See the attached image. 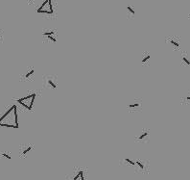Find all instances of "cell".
I'll return each mask as SVG.
<instances>
[{
    "instance_id": "obj_17",
    "label": "cell",
    "mask_w": 190,
    "mask_h": 180,
    "mask_svg": "<svg viewBox=\"0 0 190 180\" xmlns=\"http://www.w3.org/2000/svg\"><path fill=\"white\" fill-rule=\"evenodd\" d=\"M136 164H137V165H138V166H139V168H140V169H142V170L144 169V166H143V165H142V164H141L140 162H136Z\"/></svg>"
},
{
    "instance_id": "obj_14",
    "label": "cell",
    "mask_w": 190,
    "mask_h": 180,
    "mask_svg": "<svg viewBox=\"0 0 190 180\" xmlns=\"http://www.w3.org/2000/svg\"><path fill=\"white\" fill-rule=\"evenodd\" d=\"M48 84L52 86V88H54V89L56 88V84H55L54 82H52L51 80H48Z\"/></svg>"
},
{
    "instance_id": "obj_19",
    "label": "cell",
    "mask_w": 190,
    "mask_h": 180,
    "mask_svg": "<svg viewBox=\"0 0 190 180\" xmlns=\"http://www.w3.org/2000/svg\"><path fill=\"white\" fill-rule=\"evenodd\" d=\"M186 100H187V101H189V100H190V96H189L186 97Z\"/></svg>"
},
{
    "instance_id": "obj_1",
    "label": "cell",
    "mask_w": 190,
    "mask_h": 180,
    "mask_svg": "<svg viewBox=\"0 0 190 180\" xmlns=\"http://www.w3.org/2000/svg\"><path fill=\"white\" fill-rule=\"evenodd\" d=\"M38 14H44V15H53L54 9L52 0H44L43 3L41 5V7L37 10Z\"/></svg>"
},
{
    "instance_id": "obj_21",
    "label": "cell",
    "mask_w": 190,
    "mask_h": 180,
    "mask_svg": "<svg viewBox=\"0 0 190 180\" xmlns=\"http://www.w3.org/2000/svg\"><path fill=\"white\" fill-rule=\"evenodd\" d=\"M188 17H190V14H189V16H188Z\"/></svg>"
},
{
    "instance_id": "obj_10",
    "label": "cell",
    "mask_w": 190,
    "mask_h": 180,
    "mask_svg": "<svg viewBox=\"0 0 190 180\" xmlns=\"http://www.w3.org/2000/svg\"><path fill=\"white\" fill-rule=\"evenodd\" d=\"M35 72V70L34 69H31L29 72H27V73H26V75H25V78H28V77H30L32 74H33V73H34Z\"/></svg>"
},
{
    "instance_id": "obj_9",
    "label": "cell",
    "mask_w": 190,
    "mask_h": 180,
    "mask_svg": "<svg viewBox=\"0 0 190 180\" xmlns=\"http://www.w3.org/2000/svg\"><path fill=\"white\" fill-rule=\"evenodd\" d=\"M31 149H32L31 146H29V148H25V149L21 152V154H22V155H26V154H27V153H28Z\"/></svg>"
},
{
    "instance_id": "obj_4",
    "label": "cell",
    "mask_w": 190,
    "mask_h": 180,
    "mask_svg": "<svg viewBox=\"0 0 190 180\" xmlns=\"http://www.w3.org/2000/svg\"><path fill=\"white\" fill-rule=\"evenodd\" d=\"M14 114H15V125L18 128V122H17V113H16V106L14 105Z\"/></svg>"
},
{
    "instance_id": "obj_11",
    "label": "cell",
    "mask_w": 190,
    "mask_h": 180,
    "mask_svg": "<svg viewBox=\"0 0 190 180\" xmlns=\"http://www.w3.org/2000/svg\"><path fill=\"white\" fill-rule=\"evenodd\" d=\"M148 136V132H144L143 134H141L139 137H138V140H142V139H144L145 137H147Z\"/></svg>"
},
{
    "instance_id": "obj_18",
    "label": "cell",
    "mask_w": 190,
    "mask_h": 180,
    "mask_svg": "<svg viewBox=\"0 0 190 180\" xmlns=\"http://www.w3.org/2000/svg\"><path fill=\"white\" fill-rule=\"evenodd\" d=\"M27 1H28V3H34L36 0H27Z\"/></svg>"
},
{
    "instance_id": "obj_20",
    "label": "cell",
    "mask_w": 190,
    "mask_h": 180,
    "mask_svg": "<svg viewBox=\"0 0 190 180\" xmlns=\"http://www.w3.org/2000/svg\"><path fill=\"white\" fill-rule=\"evenodd\" d=\"M2 38H3V37H2V34H1V33H0V39H2Z\"/></svg>"
},
{
    "instance_id": "obj_7",
    "label": "cell",
    "mask_w": 190,
    "mask_h": 180,
    "mask_svg": "<svg viewBox=\"0 0 190 180\" xmlns=\"http://www.w3.org/2000/svg\"><path fill=\"white\" fill-rule=\"evenodd\" d=\"M0 126H5V127H10V128H16V126L14 124H7V123H0Z\"/></svg>"
},
{
    "instance_id": "obj_12",
    "label": "cell",
    "mask_w": 190,
    "mask_h": 180,
    "mask_svg": "<svg viewBox=\"0 0 190 180\" xmlns=\"http://www.w3.org/2000/svg\"><path fill=\"white\" fill-rule=\"evenodd\" d=\"M150 58H151V55H146L145 57L142 59V63H146Z\"/></svg>"
},
{
    "instance_id": "obj_3",
    "label": "cell",
    "mask_w": 190,
    "mask_h": 180,
    "mask_svg": "<svg viewBox=\"0 0 190 180\" xmlns=\"http://www.w3.org/2000/svg\"><path fill=\"white\" fill-rule=\"evenodd\" d=\"M127 13H128V17H134L135 15V11L134 9L132 7V6H128L127 7Z\"/></svg>"
},
{
    "instance_id": "obj_2",
    "label": "cell",
    "mask_w": 190,
    "mask_h": 180,
    "mask_svg": "<svg viewBox=\"0 0 190 180\" xmlns=\"http://www.w3.org/2000/svg\"><path fill=\"white\" fill-rule=\"evenodd\" d=\"M169 42H170V43H171L172 45L176 46L177 48L180 47V43H179V39H176V38H171V39H169Z\"/></svg>"
},
{
    "instance_id": "obj_8",
    "label": "cell",
    "mask_w": 190,
    "mask_h": 180,
    "mask_svg": "<svg viewBox=\"0 0 190 180\" xmlns=\"http://www.w3.org/2000/svg\"><path fill=\"white\" fill-rule=\"evenodd\" d=\"M182 61L185 62L186 65L190 66V59H188V58L186 57V55H183V56H182Z\"/></svg>"
},
{
    "instance_id": "obj_16",
    "label": "cell",
    "mask_w": 190,
    "mask_h": 180,
    "mask_svg": "<svg viewBox=\"0 0 190 180\" xmlns=\"http://www.w3.org/2000/svg\"><path fill=\"white\" fill-rule=\"evenodd\" d=\"M3 157H6V158H7L8 160H11V156H9L8 154H7V153H2V154H1Z\"/></svg>"
},
{
    "instance_id": "obj_13",
    "label": "cell",
    "mask_w": 190,
    "mask_h": 180,
    "mask_svg": "<svg viewBox=\"0 0 190 180\" xmlns=\"http://www.w3.org/2000/svg\"><path fill=\"white\" fill-rule=\"evenodd\" d=\"M125 161H126L127 163L131 164V165H133V166H134V165H135V163H134V161H132V160H130V159H128V158H126V159H125Z\"/></svg>"
},
{
    "instance_id": "obj_15",
    "label": "cell",
    "mask_w": 190,
    "mask_h": 180,
    "mask_svg": "<svg viewBox=\"0 0 190 180\" xmlns=\"http://www.w3.org/2000/svg\"><path fill=\"white\" fill-rule=\"evenodd\" d=\"M138 106H139L138 103H134V104H131V105L129 106V107H130V108H135V107H138Z\"/></svg>"
},
{
    "instance_id": "obj_5",
    "label": "cell",
    "mask_w": 190,
    "mask_h": 180,
    "mask_svg": "<svg viewBox=\"0 0 190 180\" xmlns=\"http://www.w3.org/2000/svg\"><path fill=\"white\" fill-rule=\"evenodd\" d=\"M13 110H14V106H13V107H11V108H10V109H9V110H8L7 112H6V114H4V115H3V117H1V118H0V122H1L3 121V119H4V118H5L6 117H7V116H8V115L10 114V113H11V112H12Z\"/></svg>"
},
{
    "instance_id": "obj_6",
    "label": "cell",
    "mask_w": 190,
    "mask_h": 180,
    "mask_svg": "<svg viewBox=\"0 0 190 180\" xmlns=\"http://www.w3.org/2000/svg\"><path fill=\"white\" fill-rule=\"evenodd\" d=\"M55 35V31H47V32H43V36L44 37H50V36H54Z\"/></svg>"
}]
</instances>
